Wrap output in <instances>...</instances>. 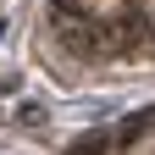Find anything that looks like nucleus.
<instances>
[{
	"label": "nucleus",
	"mask_w": 155,
	"mask_h": 155,
	"mask_svg": "<svg viewBox=\"0 0 155 155\" xmlns=\"http://www.w3.org/2000/svg\"><path fill=\"white\" fill-rule=\"evenodd\" d=\"M155 122V111H139V116H127V122L122 127H116V144H133V139H139V133Z\"/></svg>",
	"instance_id": "nucleus-2"
},
{
	"label": "nucleus",
	"mask_w": 155,
	"mask_h": 155,
	"mask_svg": "<svg viewBox=\"0 0 155 155\" xmlns=\"http://www.w3.org/2000/svg\"><path fill=\"white\" fill-rule=\"evenodd\" d=\"M144 33H150V22H144V11H139V6H127L122 17H111L105 28H89V39H105L94 55H133Z\"/></svg>",
	"instance_id": "nucleus-1"
},
{
	"label": "nucleus",
	"mask_w": 155,
	"mask_h": 155,
	"mask_svg": "<svg viewBox=\"0 0 155 155\" xmlns=\"http://www.w3.org/2000/svg\"><path fill=\"white\" fill-rule=\"evenodd\" d=\"M105 150H111V139H105V133H83V139H78L67 155H105Z\"/></svg>",
	"instance_id": "nucleus-3"
}]
</instances>
